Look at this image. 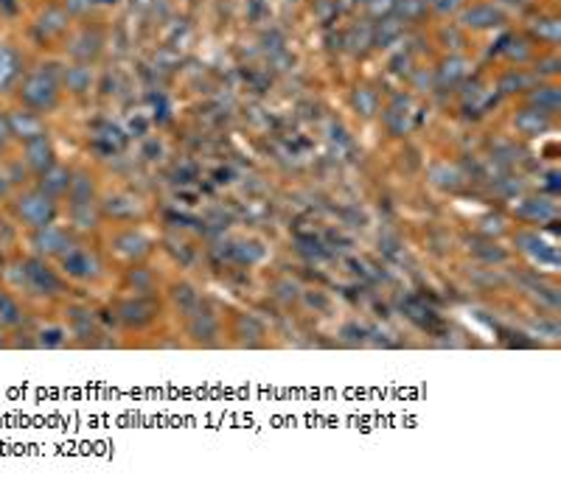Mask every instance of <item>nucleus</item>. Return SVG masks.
Segmentation results:
<instances>
[{"instance_id": "obj_6", "label": "nucleus", "mask_w": 561, "mask_h": 490, "mask_svg": "<svg viewBox=\"0 0 561 490\" xmlns=\"http://www.w3.org/2000/svg\"><path fill=\"white\" fill-rule=\"evenodd\" d=\"M53 152H51V143H48V138L45 135H39V138H31V140H25V163L34 168V171H45V168H51L53 166Z\"/></svg>"}, {"instance_id": "obj_8", "label": "nucleus", "mask_w": 561, "mask_h": 490, "mask_svg": "<svg viewBox=\"0 0 561 490\" xmlns=\"http://www.w3.org/2000/svg\"><path fill=\"white\" fill-rule=\"evenodd\" d=\"M8 126H11V135H17V138H22V140H31V138L45 135V132H42V121H39V115H34V112H22V110H17V112L8 115Z\"/></svg>"}, {"instance_id": "obj_7", "label": "nucleus", "mask_w": 561, "mask_h": 490, "mask_svg": "<svg viewBox=\"0 0 561 490\" xmlns=\"http://www.w3.org/2000/svg\"><path fill=\"white\" fill-rule=\"evenodd\" d=\"M67 188H70V171H67V168H62V166H51V168L42 171L39 191H42L45 197L59 199V197L67 194Z\"/></svg>"}, {"instance_id": "obj_13", "label": "nucleus", "mask_w": 561, "mask_h": 490, "mask_svg": "<svg viewBox=\"0 0 561 490\" xmlns=\"http://www.w3.org/2000/svg\"><path fill=\"white\" fill-rule=\"evenodd\" d=\"M559 90L556 87H542L539 93H534V104L539 107V112H545V115H550L556 107H559Z\"/></svg>"}, {"instance_id": "obj_5", "label": "nucleus", "mask_w": 561, "mask_h": 490, "mask_svg": "<svg viewBox=\"0 0 561 490\" xmlns=\"http://www.w3.org/2000/svg\"><path fill=\"white\" fill-rule=\"evenodd\" d=\"M34 244H37V252L42 255H65L70 249V241H67V233L53 227V225H45L37 230L34 236Z\"/></svg>"}, {"instance_id": "obj_19", "label": "nucleus", "mask_w": 561, "mask_h": 490, "mask_svg": "<svg viewBox=\"0 0 561 490\" xmlns=\"http://www.w3.org/2000/svg\"><path fill=\"white\" fill-rule=\"evenodd\" d=\"M432 6H435L438 11H452V8L458 6V0H432Z\"/></svg>"}, {"instance_id": "obj_17", "label": "nucleus", "mask_w": 561, "mask_h": 490, "mask_svg": "<svg viewBox=\"0 0 561 490\" xmlns=\"http://www.w3.org/2000/svg\"><path fill=\"white\" fill-rule=\"evenodd\" d=\"M359 101H362V115H370V112H373V104H376V98H373V95H370L365 87L356 93V104H359Z\"/></svg>"}, {"instance_id": "obj_4", "label": "nucleus", "mask_w": 561, "mask_h": 490, "mask_svg": "<svg viewBox=\"0 0 561 490\" xmlns=\"http://www.w3.org/2000/svg\"><path fill=\"white\" fill-rule=\"evenodd\" d=\"M62 258V269L67 272V274H73V277H82V280H90V277H98V272H101V263H98V258L90 252V249H82V246H70L65 255H59Z\"/></svg>"}, {"instance_id": "obj_9", "label": "nucleus", "mask_w": 561, "mask_h": 490, "mask_svg": "<svg viewBox=\"0 0 561 490\" xmlns=\"http://www.w3.org/2000/svg\"><path fill=\"white\" fill-rule=\"evenodd\" d=\"M466 25H472V28H491V25H497L500 22V11L494 8V6H489V3H480V6H475L472 11H466Z\"/></svg>"}, {"instance_id": "obj_14", "label": "nucleus", "mask_w": 561, "mask_h": 490, "mask_svg": "<svg viewBox=\"0 0 561 490\" xmlns=\"http://www.w3.org/2000/svg\"><path fill=\"white\" fill-rule=\"evenodd\" d=\"M20 319H22L20 305H17L6 291H0V322H3V325H17Z\"/></svg>"}, {"instance_id": "obj_2", "label": "nucleus", "mask_w": 561, "mask_h": 490, "mask_svg": "<svg viewBox=\"0 0 561 490\" xmlns=\"http://www.w3.org/2000/svg\"><path fill=\"white\" fill-rule=\"evenodd\" d=\"M56 87L51 70H34L22 84V101L34 110H51L56 104Z\"/></svg>"}, {"instance_id": "obj_1", "label": "nucleus", "mask_w": 561, "mask_h": 490, "mask_svg": "<svg viewBox=\"0 0 561 490\" xmlns=\"http://www.w3.org/2000/svg\"><path fill=\"white\" fill-rule=\"evenodd\" d=\"M14 213H17V219H20L22 225L39 230V227H45V225L53 222V216H56V205H53L51 197H45V194L37 188V191H25V194L17 197V202H14Z\"/></svg>"}, {"instance_id": "obj_15", "label": "nucleus", "mask_w": 561, "mask_h": 490, "mask_svg": "<svg viewBox=\"0 0 561 490\" xmlns=\"http://www.w3.org/2000/svg\"><path fill=\"white\" fill-rule=\"evenodd\" d=\"M65 81H67V87L73 93H84L90 87V67H70L67 76H65Z\"/></svg>"}, {"instance_id": "obj_3", "label": "nucleus", "mask_w": 561, "mask_h": 490, "mask_svg": "<svg viewBox=\"0 0 561 490\" xmlns=\"http://www.w3.org/2000/svg\"><path fill=\"white\" fill-rule=\"evenodd\" d=\"M22 269H25V286H28V291H34V294H56L62 289V280L56 277V272L45 260L31 258V260L22 263Z\"/></svg>"}, {"instance_id": "obj_16", "label": "nucleus", "mask_w": 561, "mask_h": 490, "mask_svg": "<svg viewBox=\"0 0 561 490\" xmlns=\"http://www.w3.org/2000/svg\"><path fill=\"white\" fill-rule=\"evenodd\" d=\"M62 328H48V331H42L39 336H42V345H48V347H56V345H62L65 339H62Z\"/></svg>"}, {"instance_id": "obj_20", "label": "nucleus", "mask_w": 561, "mask_h": 490, "mask_svg": "<svg viewBox=\"0 0 561 490\" xmlns=\"http://www.w3.org/2000/svg\"><path fill=\"white\" fill-rule=\"evenodd\" d=\"M503 3H525V0H503Z\"/></svg>"}, {"instance_id": "obj_10", "label": "nucleus", "mask_w": 561, "mask_h": 490, "mask_svg": "<svg viewBox=\"0 0 561 490\" xmlns=\"http://www.w3.org/2000/svg\"><path fill=\"white\" fill-rule=\"evenodd\" d=\"M67 194H70V199H73V208L93 205V202H90V197H93V183L87 180V174H79L76 180H70Z\"/></svg>"}, {"instance_id": "obj_18", "label": "nucleus", "mask_w": 561, "mask_h": 490, "mask_svg": "<svg viewBox=\"0 0 561 490\" xmlns=\"http://www.w3.org/2000/svg\"><path fill=\"white\" fill-rule=\"evenodd\" d=\"M11 138V126H8V118H0V146Z\"/></svg>"}, {"instance_id": "obj_12", "label": "nucleus", "mask_w": 561, "mask_h": 490, "mask_svg": "<svg viewBox=\"0 0 561 490\" xmlns=\"http://www.w3.org/2000/svg\"><path fill=\"white\" fill-rule=\"evenodd\" d=\"M17 67H20L17 53L11 48L0 45V87H8V81L17 76Z\"/></svg>"}, {"instance_id": "obj_11", "label": "nucleus", "mask_w": 561, "mask_h": 490, "mask_svg": "<svg viewBox=\"0 0 561 490\" xmlns=\"http://www.w3.org/2000/svg\"><path fill=\"white\" fill-rule=\"evenodd\" d=\"M517 129H522L525 135H539L542 129H548V118H545V112H539V110H525V112L517 118Z\"/></svg>"}]
</instances>
